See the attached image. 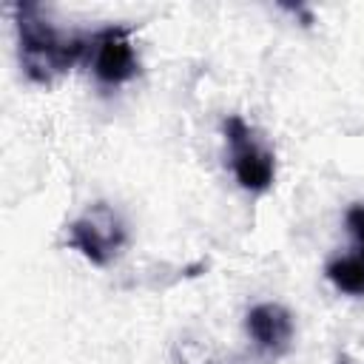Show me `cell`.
<instances>
[{
  "label": "cell",
  "mask_w": 364,
  "mask_h": 364,
  "mask_svg": "<svg viewBox=\"0 0 364 364\" xmlns=\"http://www.w3.org/2000/svg\"><path fill=\"white\" fill-rule=\"evenodd\" d=\"M88 57H91V71L102 85H122L139 71V60L131 43V28L125 26H108L91 34Z\"/></svg>",
  "instance_id": "cell-4"
},
{
  "label": "cell",
  "mask_w": 364,
  "mask_h": 364,
  "mask_svg": "<svg viewBox=\"0 0 364 364\" xmlns=\"http://www.w3.org/2000/svg\"><path fill=\"white\" fill-rule=\"evenodd\" d=\"M344 225H347V230H350V236H353V242H355V256L364 259V205L347 208Z\"/></svg>",
  "instance_id": "cell-7"
},
{
  "label": "cell",
  "mask_w": 364,
  "mask_h": 364,
  "mask_svg": "<svg viewBox=\"0 0 364 364\" xmlns=\"http://www.w3.org/2000/svg\"><path fill=\"white\" fill-rule=\"evenodd\" d=\"M222 128H225V139L230 148V168H233L236 182L253 193L267 191L276 179V156L262 142L259 131L247 125L239 114H230Z\"/></svg>",
  "instance_id": "cell-2"
},
{
  "label": "cell",
  "mask_w": 364,
  "mask_h": 364,
  "mask_svg": "<svg viewBox=\"0 0 364 364\" xmlns=\"http://www.w3.org/2000/svg\"><path fill=\"white\" fill-rule=\"evenodd\" d=\"M324 273L336 290L347 296H364V259L361 256H338L327 264Z\"/></svg>",
  "instance_id": "cell-6"
},
{
  "label": "cell",
  "mask_w": 364,
  "mask_h": 364,
  "mask_svg": "<svg viewBox=\"0 0 364 364\" xmlns=\"http://www.w3.org/2000/svg\"><path fill=\"white\" fill-rule=\"evenodd\" d=\"M247 336L267 355H282L293 341V316L287 307L276 301H262L245 316Z\"/></svg>",
  "instance_id": "cell-5"
},
{
  "label": "cell",
  "mask_w": 364,
  "mask_h": 364,
  "mask_svg": "<svg viewBox=\"0 0 364 364\" xmlns=\"http://www.w3.org/2000/svg\"><path fill=\"white\" fill-rule=\"evenodd\" d=\"M14 28H17V48L20 65L31 82L48 85L77 60L88 54L91 37L68 34L57 28L37 3H17L14 6Z\"/></svg>",
  "instance_id": "cell-1"
},
{
  "label": "cell",
  "mask_w": 364,
  "mask_h": 364,
  "mask_svg": "<svg viewBox=\"0 0 364 364\" xmlns=\"http://www.w3.org/2000/svg\"><path fill=\"white\" fill-rule=\"evenodd\" d=\"M125 222L105 202H94L80 219L68 225V247L97 267H105L111 259H117V253L125 247Z\"/></svg>",
  "instance_id": "cell-3"
}]
</instances>
